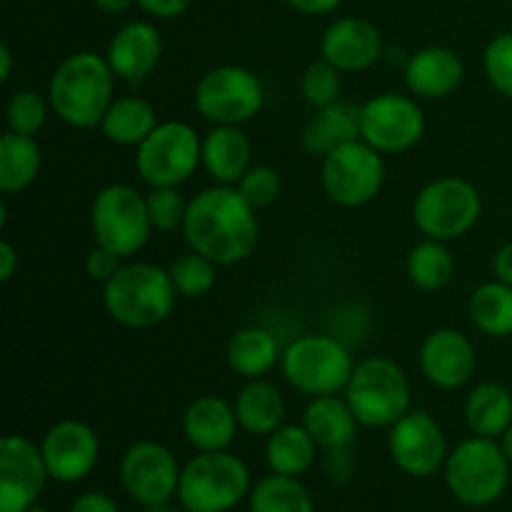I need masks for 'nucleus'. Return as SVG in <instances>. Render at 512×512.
I'll use <instances>...</instances> for the list:
<instances>
[{"mask_svg": "<svg viewBox=\"0 0 512 512\" xmlns=\"http://www.w3.org/2000/svg\"><path fill=\"white\" fill-rule=\"evenodd\" d=\"M255 213L258 210L235 185L215 183L188 200L183 238L190 250L228 268L250 258L258 248L260 223Z\"/></svg>", "mask_w": 512, "mask_h": 512, "instance_id": "obj_1", "label": "nucleus"}, {"mask_svg": "<svg viewBox=\"0 0 512 512\" xmlns=\"http://www.w3.org/2000/svg\"><path fill=\"white\" fill-rule=\"evenodd\" d=\"M115 73L105 55L80 50L60 60L48 83L55 118L78 130L100 128L105 110L115 100Z\"/></svg>", "mask_w": 512, "mask_h": 512, "instance_id": "obj_2", "label": "nucleus"}, {"mask_svg": "<svg viewBox=\"0 0 512 512\" xmlns=\"http://www.w3.org/2000/svg\"><path fill=\"white\" fill-rule=\"evenodd\" d=\"M178 290L170 273L155 263L130 260L103 285V308L118 325L150 330L173 315Z\"/></svg>", "mask_w": 512, "mask_h": 512, "instance_id": "obj_3", "label": "nucleus"}, {"mask_svg": "<svg viewBox=\"0 0 512 512\" xmlns=\"http://www.w3.org/2000/svg\"><path fill=\"white\" fill-rule=\"evenodd\" d=\"M360 428H393L413 410V388L405 370L385 355L355 363L343 390Z\"/></svg>", "mask_w": 512, "mask_h": 512, "instance_id": "obj_4", "label": "nucleus"}, {"mask_svg": "<svg viewBox=\"0 0 512 512\" xmlns=\"http://www.w3.org/2000/svg\"><path fill=\"white\" fill-rule=\"evenodd\" d=\"M510 465L498 440L473 435L448 453L443 468L445 485L458 503L488 508L508 490Z\"/></svg>", "mask_w": 512, "mask_h": 512, "instance_id": "obj_5", "label": "nucleus"}, {"mask_svg": "<svg viewBox=\"0 0 512 512\" xmlns=\"http://www.w3.org/2000/svg\"><path fill=\"white\" fill-rule=\"evenodd\" d=\"M253 490L250 470L228 450L198 453L183 465L178 503L185 512H230Z\"/></svg>", "mask_w": 512, "mask_h": 512, "instance_id": "obj_6", "label": "nucleus"}, {"mask_svg": "<svg viewBox=\"0 0 512 512\" xmlns=\"http://www.w3.org/2000/svg\"><path fill=\"white\" fill-rule=\"evenodd\" d=\"M280 370L290 388L318 398L343 393L355 370V360L340 338L313 333L300 335L283 350Z\"/></svg>", "mask_w": 512, "mask_h": 512, "instance_id": "obj_7", "label": "nucleus"}, {"mask_svg": "<svg viewBox=\"0 0 512 512\" xmlns=\"http://www.w3.org/2000/svg\"><path fill=\"white\" fill-rule=\"evenodd\" d=\"M410 215L425 238L450 243L468 235L478 225L483 215V198L470 180L460 175H443L420 188Z\"/></svg>", "mask_w": 512, "mask_h": 512, "instance_id": "obj_8", "label": "nucleus"}, {"mask_svg": "<svg viewBox=\"0 0 512 512\" xmlns=\"http://www.w3.org/2000/svg\"><path fill=\"white\" fill-rule=\"evenodd\" d=\"M90 230L98 245H105L120 258H133L153 235L148 200L133 185H105L90 205Z\"/></svg>", "mask_w": 512, "mask_h": 512, "instance_id": "obj_9", "label": "nucleus"}, {"mask_svg": "<svg viewBox=\"0 0 512 512\" xmlns=\"http://www.w3.org/2000/svg\"><path fill=\"white\" fill-rule=\"evenodd\" d=\"M203 165V138L183 120H165L135 148V170L150 188H180Z\"/></svg>", "mask_w": 512, "mask_h": 512, "instance_id": "obj_10", "label": "nucleus"}, {"mask_svg": "<svg viewBox=\"0 0 512 512\" xmlns=\"http://www.w3.org/2000/svg\"><path fill=\"white\" fill-rule=\"evenodd\" d=\"M385 183L383 153L363 138L340 145L323 158L320 185L328 200L340 208H363L373 203Z\"/></svg>", "mask_w": 512, "mask_h": 512, "instance_id": "obj_11", "label": "nucleus"}, {"mask_svg": "<svg viewBox=\"0 0 512 512\" xmlns=\"http://www.w3.org/2000/svg\"><path fill=\"white\" fill-rule=\"evenodd\" d=\"M193 105L213 125H243L265 105V88L243 65H218L198 80Z\"/></svg>", "mask_w": 512, "mask_h": 512, "instance_id": "obj_12", "label": "nucleus"}, {"mask_svg": "<svg viewBox=\"0 0 512 512\" xmlns=\"http://www.w3.org/2000/svg\"><path fill=\"white\" fill-rule=\"evenodd\" d=\"M423 135L425 113L415 95L380 93L360 105V138L378 153H405L415 148Z\"/></svg>", "mask_w": 512, "mask_h": 512, "instance_id": "obj_13", "label": "nucleus"}, {"mask_svg": "<svg viewBox=\"0 0 512 512\" xmlns=\"http://www.w3.org/2000/svg\"><path fill=\"white\" fill-rule=\"evenodd\" d=\"M180 473L183 468L173 450L155 440H138L130 445L118 465L120 485L130 500L143 508L178 498Z\"/></svg>", "mask_w": 512, "mask_h": 512, "instance_id": "obj_14", "label": "nucleus"}, {"mask_svg": "<svg viewBox=\"0 0 512 512\" xmlns=\"http://www.w3.org/2000/svg\"><path fill=\"white\" fill-rule=\"evenodd\" d=\"M388 450L400 473L410 478H430L445 468L448 438L438 420L425 410H410L390 428Z\"/></svg>", "mask_w": 512, "mask_h": 512, "instance_id": "obj_15", "label": "nucleus"}, {"mask_svg": "<svg viewBox=\"0 0 512 512\" xmlns=\"http://www.w3.org/2000/svg\"><path fill=\"white\" fill-rule=\"evenodd\" d=\"M50 473L38 443L18 433L0 440V512H23L38 503Z\"/></svg>", "mask_w": 512, "mask_h": 512, "instance_id": "obj_16", "label": "nucleus"}, {"mask_svg": "<svg viewBox=\"0 0 512 512\" xmlns=\"http://www.w3.org/2000/svg\"><path fill=\"white\" fill-rule=\"evenodd\" d=\"M50 480L63 485L80 483L95 470L100 460V438L88 423L75 418L50 425L40 440Z\"/></svg>", "mask_w": 512, "mask_h": 512, "instance_id": "obj_17", "label": "nucleus"}, {"mask_svg": "<svg viewBox=\"0 0 512 512\" xmlns=\"http://www.w3.org/2000/svg\"><path fill=\"white\" fill-rule=\"evenodd\" d=\"M418 365L423 378L440 390H460L478 370L473 340L455 328H438L420 343Z\"/></svg>", "mask_w": 512, "mask_h": 512, "instance_id": "obj_18", "label": "nucleus"}, {"mask_svg": "<svg viewBox=\"0 0 512 512\" xmlns=\"http://www.w3.org/2000/svg\"><path fill=\"white\" fill-rule=\"evenodd\" d=\"M383 55V35L370 20L338 18L320 38V58L340 73H363Z\"/></svg>", "mask_w": 512, "mask_h": 512, "instance_id": "obj_19", "label": "nucleus"}, {"mask_svg": "<svg viewBox=\"0 0 512 512\" xmlns=\"http://www.w3.org/2000/svg\"><path fill=\"white\" fill-rule=\"evenodd\" d=\"M160 58H163V38L158 28L145 20H133L115 30L105 50V60L113 68L115 78L133 85L153 75Z\"/></svg>", "mask_w": 512, "mask_h": 512, "instance_id": "obj_20", "label": "nucleus"}, {"mask_svg": "<svg viewBox=\"0 0 512 512\" xmlns=\"http://www.w3.org/2000/svg\"><path fill=\"white\" fill-rule=\"evenodd\" d=\"M465 78L463 58L445 45L415 50L403 70L405 88L418 100H443L460 88Z\"/></svg>", "mask_w": 512, "mask_h": 512, "instance_id": "obj_21", "label": "nucleus"}, {"mask_svg": "<svg viewBox=\"0 0 512 512\" xmlns=\"http://www.w3.org/2000/svg\"><path fill=\"white\" fill-rule=\"evenodd\" d=\"M180 425H183L188 445L198 453L228 450L240 430L233 403L223 400L220 395H200V398L190 400Z\"/></svg>", "mask_w": 512, "mask_h": 512, "instance_id": "obj_22", "label": "nucleus"}, {"mask_svg": "<svg viewBox=\"0 0 512 512\" xmlns=\"http://www.w3.org/2000/svg\"><path fill=\"white\" fill-rule=\"evenodd\" d=\"M253 165V145L243 125H213L203 135V170L218 185H238Z\"/></svg>", "mask_w": 512, "mask_h": 512, "instance_id": "obj_23", "label": "nucleus"}, {"mask_svg": "<svg viewBox=\"0 0 512 512\" xmlns=\"http://www.w3.org/2000/svg\"><path fill=\"white\" fill-rule=\"evenodd\" d=\"M233 408L240 430L255 438H268L280 425H285V410H288L278 385L268 383L265 378L245 380L235 393Z\"/></svg>", "mask_w": 512, "mask_h": 512, "instance_id": "obj_24", "label": "nucleus"}, {"mask_svg": "<svg viewBox=\"0 0 512 512\" xmlns=\"http://www.w3.org/2000/svg\"><path fill=\"white\" fill-rule=\"evenodd\" d=\"M358 138L360 105L348 103V100H338V103L328 105V108L315 110V115L303 128L300 143H303L305 153L315 155V158H325L335 148Z\"/></svg>", "mask_w": 512, "mask_h": 512, "instance_id": "obj_25", "label": "nucleus"}, {"mask_svg": "<svg viewBox=\"0 0 512 512\" xmlns=\"http://www.w3.org/2000/svg\"><path fill=\"white\" fill-rule=\"evenodd\" d=\"M303 425L325 453L328 450L350 448L360 428L353 408L348 405L345 395L340 398V393L310 398L308 408L303 413Z\"/></svg>", "mask_w": 512, "mask_h": 512, "instance_id": "obj_26", "label": "nucleus"}, {"mask_svg": "<svg viewBox=\"0 0 512 512\" xmlns=\"http://www.w3.org/2000/svg\"><path fill=\"white\" fill-rule=\"evenodd\" d=\"M280 358H283V350H280L275 335L258 325L240 328L238 333H233L228 350H225L228 368L243 380L265 378L280 363Z\"/></svg>", "mask_w": 512, "mask_h": 512, "instance_id": "obj_27", "label": "nucleus"}, {"mask_svg": "<svg viewBox=\"0 0 512 512\" xmlns=\"http://www.w3.org/2000/svg\"><path fill=\"white\" fill-rule=\"evenodd\" d=\"M155 128H158V113L140 95L115 98L100 123V133L105 135V140L123 148H138Z\"/></svg>", "mask_w": 512, "mask_h": 512, "instance_id": "obj_28", "label": "nucleus"}, {"mask_svg": "<svg viewBox=\"0 0 512 512\" xmlns=\"http://www.w3.org/2000/svg\"><path fill=\"white\" fill-rule=\"evenodd\" d=\"M318 450L320 445L315 443V438L303 423H285L265 438V463H268L270 473L300 478L315 465Z\"/></svg>", "mask_w": 512, "mask_h": 512, "instance_id": "obj_29", "label": "nucleus"}, {"mask_svg": "<svg viewBox=\"0 0 512 512\" xmlns=\"http://www.w3.org/2000/svg\"><path fill=\"white\" fill-rule=\"evenodd\" d=\"M463 413L470 433L498 440L512 423V393L493 380L475 385L465 398Z\"/></svg>", "mask_w": 512, "mask_h": 512, "instance_id": "obj_30", "label": "nucleus"}, {"mask_svg": "<svg viewBox=\"0 0 512 512\" xmlns=\"http://www.w3.org/2000/svg\"><path fill=\"white\" fill-rule=\"evenodd\" d=\"M43 165L38 140L30 135L5 133L0 138V190L5 195H18L35 183Z\"/></svg>", "mask_w": 512, "mask_h": 512, "instance_id": "obj_31", "label": "nucleus"}, {"mask_svg": "<svg viewBox=\"0 0 512 512\" xmlns=\"http://www.w3.org/2000/svg\"><path fill=\"white\" fill-rule=\"evenodd\" d=\"M470 320L475 328L490 338H510L512 335V288L490 280L473 290L468 303Z\"/></svg>", "mask_w": 512, "mask_h": 512, "instance_id": "obj_32", "label": "nucleus"}, {"mask_svg": "<svg viewBox=\"0 0 512 512\" xmlns=\"http://www.w3.org/2000/svg\"><path fill=\"white\" fill-rule=\"evenodd\" d=\"M248 512H315V500L300 478L270 473L253 483Z\"/></svg>", "mask_w": 512, "mask_h": 512, "instance_id": "obj_33", "label": "nucleus"}, {"mask_svg": "<svg viewBox=\"0 0 512 512\" xmlns=\"http://www.w3.org/2000/svg\"><path fill=\"white\" fill-rule=\"evenodd\" d=\"M405 270H408V278L415 288L423 290V293H438L453 280L455 258L448 243L425 238L418 245H413Z\"/></svg>", "mask_w": 512, "mask_h": 512, "instance_id": "obj_34", "label": "nucleus"}, {"mask_svg": "<svg viewBox=\"0 0 512 512\" xmlns=\"http://www.w3.org/2000/svg\"><path fill=\"white\" fill-rule=\"evenodd\" d=\"M218 263H213L205 255L188 250V253L178 255L173 260V265L168 268L170 280H173L175 290H178V298H203L218 283Z\"/></svg>", "mask_w": 512, "mask_h": 512, "instance_id": "obj_35", "label": "nucleus"}, {"mask_svg": "<svg viewBox=\"0 0 512 512\" xmlns=\"http://www.w3.org/2000/svg\"><path fill=\"white\" fill-rule=\"evenodd\" d=\"M50 113L53 108H50L48 95L38 93V90H18L10 95L8 105H5V125L10 133L35 138L48 123Z\"/></svg>", "mask_w": 512, "mask_h": 512, "instance_id": "obj_36", "label": "nucleus"}, {"mask_svg": "<svg viewBox=\"0 0 512 512\" xmlns=\"http://www.w3.org/2000/svg\"><path fill=\"white\" fill-rule=\"evenodd\" d=\"M340 75L343 73L335 65H330L328 60L318 58L315 63H310L305 73L300 75V93H303L305 103L318 110L343 100L340 98V93H343V78Z\"/></svg>", "mask_w": 512, "mask_h": 512, "instance_id": "obj_37", "label": "nucleus"}, {"mask_svg": "<svg viewBox=\"0 0 512 512\" xmlns=\"http://www.w3.org/2000/svg\"><path fill=\"white\" fill-rule=\"evenodd\" d=\"M148 200V213L153 230L158 233H175L183 230L185 213H188V200L183 198L178 188H150L145 193Z\"/></svg>", "mask_w": 512, "mask_h": 512, "instance_id": "obj_38", "label": "nucleus"}, {"mask_svg": "<svg viewBox=\"0 0 512 512\" xmlns=\"http://www.w3.org/2000/svg\"><path fill=\"white\" fill-rule=\"evenodd\" d=\"M483 70L495 93L512 100V33H500L485 45Z\"/></svg>", "mask_w": 512, "mask_h": 512, "instance_id": "obj_39", "label": "nucleus"}, {"mask_svg": "<svg viewBox=\"0 0 512 512\" xmlns=\"http://www.w3.org/2000/svg\"><path fill=\"white\" fill-rule=\"evenodd\" d=\"M235 188L240 190V195H243L255 210H263L280 198L283 178H280V173L273 165H250L248 173L238 180Z\"/></svg>", "mask_w": 512, "mask_h": 512, "instance_id": "obj_40", "label": "nucleus"}, {"mask_svg": "<svg viewBox=\"0 0 512 512\" xmlns=\"http://www.w3.org/2000/svg\"><path fill=\"white\" fill-rule=\"evenodd\" d=\"M123 260L125 258H120V255L113 253L110 248L95 243L93 248L88 250V255H85V275H88L93 283L105 285L115 273H118Z\"/></svg>", "mask_w": 512, "mask_h": 512, "instance_id": "obj_41", "label": "nucleus"}, {"mask_svg": "<svg viewBox=\"0 0 512 512\" xmlns=\"http://www.w3.org/2000/svg\"><path fill=\"white\" fill-rule=\"evenodd\" d=\"M68 512H120V505L100 490H88L70 503Z\"/></svg>", "mask_w": 512, "mask_h": 512, "instance_id": "obj_42", "label": "nucleus"}, {"mask_svg": "<svg viewBox=\"0 0 512 512\" xmlns=\"http://www.w3.org/2000/svg\"><path fill=\"white\" fill-rule=\"evenodd\" d=\"M135 3L140 5V10L153 15V18L173 20V18H180V15L190 8L193 0H135Z\"/></svg>", "mask_w": 512, "mask_h": 512, "instance_id": "obj_43", "label": "nucleus"}, {"mask_svg": "<svg viewBox=\"0 0 512 512\" xmlns=\"http://www.w3.org/2000/svg\"><path fill=\"white\" fill-rule=\"evenodd\" d=\"M493 275L500 283L512 288V243L500 245L493 255Z\"/></svg>", "mask_w": 512, "mask_h": 512, "instance_id": "obj_44", "label": "nucleus"}, {"mask_svg": "<svg viewBox=\"0 0 512 512\" xmlns=\"http://www.w3.org/2000/svg\"><path fill=\"white\" fill-rule=\"evenodd\" d=\"M293 10L305 15H325V13H333L343 0H285Z\"/></svg>", "mask_w": 512, "mask_h": 512, "instance_id": "obj_45", "label": "nucleus"}, {"mask_svg": "<svg viewBox=\"0 0 512 512\" xmlns=\"http://www.w3.org/2000/svg\"><path fill=\"white\" fill-rule=\"evenodd\" d=\"M18 265H20V258L18 253H15L13 245H10L8 240L0 243V280L8 283V280L15 275V270H18Z\"/></svg>", "mask_w": 512, "mask_h": 512, "instance_id": "obj_46", "label": "nucleus"}, {"mask_svg": "<svg viewBox=\"0 0 512 512\" xmlns=\"http://www.w3.org/2000/svg\"><path fill=\"white\" fill-rule=\"evenodd\" d=\"M133 3H135V0H93L95 8H98L100 13H105V15L125 13V10H128Z\"/></svg>", "mask_w": 512, "mask_h": 512, "instance_id": "obj_47", "label": "nucleus"}, {"mask_svg": "<svg viewBox=\"0 0 512 512\" xmlns=\"http://www.w3.org/2000/svg\"><path fill=\"white\" fill-rule=\"evenodd\" d=\"M10 73H13V53H10L8 45L0 48V80H8Z\"/></svg>", "mask_w": 512, "mask_h": 512, "instance_id": "obj_48", "label": "nucleus"}, {"mask_svg": "<svg viewBox=\"0 0 512 512\" xmlns=\"http://www.w3.org/2000/svg\"><path fill=\"white\" fill-rule=\"evenodd\" d=\"M498 443H500V448H503V453L508 455V460L512 463V423H510V428L505 430L503 435H500Z\"/></svg>", "mask_w": 512, "mask_h": 512, "instance_id": "obj_49", "label": "nucleus"}, {"mask_svg": "<svg viewBox=\"0 0 512 512\" xmlns=\"http://www.w3.org/2000/svg\"><path fill=\"white\" fill-rule=\"evenodd\" d=\"M143 512H185V510L175 508L173 503H158V505H148V508H143Z\"/></svg>", "mask_w": 512, "mask_h": 512, "instance_id": "obj_50", "label": "nucleus"}, {"mask_svg": "<svg viewBox=\"0 0 512 512\" xmlns=\"http://www.w3.org/2000/svg\"><path fill=\"white\" fill-rule=\"evenodd\" d=\"M23 512H50V510H48V508H43V505L35 503V505H30V508H28V510H23Z\"/></svg>", "mask_w": 512, "mask_h": 512, "instance_id": "obj_51", "label": "nucleus"}]
</instances>
